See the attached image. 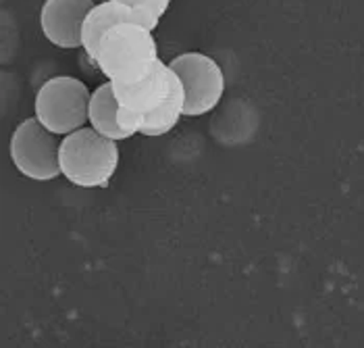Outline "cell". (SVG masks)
I'll return each instance as SVG.
<instances>
[{
  "label": "cell",
  "instance_id": "cell-8",
  "mask_svg": "<svg viewBox=\"0 0 364 348\" xmlns=\"http://www.w3.org/2000/svg\"><path fill=\"white\" fill-rule=\"evenodd\" d=\"M119 23H140L144 28L154 29L159 28V19L136 11L123 2H117V0H100L96 2L87 17L84 21V29H82V48H84L85 57L94 63L96 53H98V46H100V40L105 36L107 29H111L112 26H119Z\"/></svg>",
  "mask_w": 364,
  "mask_h": 348
},
{
  "label": "cell",
  "instance_id": "cell-1",
  "mask_svg": "<svg viewBox=\"0 0 364 348\" xmlns=\"http://www.w3.org/2000/svg\"><path fill=\"white\" fill-rule=\"evenodd\" d=\"M112 90L119 102V123L132 136H165L186 117L183 84L171 65L161 58L144 78L127 84H112Z\"/></svg>",
  "mask_w": 364,
  "mask_h": 348
},
{
  "label": "cell",
  "instance_id": "cell-9",
  "mask_svg": "<svg viewBox=\"0 0 364 348\" xmlns=\"http://www.w3.org/2000/svg\"><path fill=\"white\" fill-rule=\"evenodd\" d=\"M90 125L111 138V140H129L132 134L119 123V102H117V96H114V90L112 84L107 80L105 84L92 90V98H90Z\"/></svg>",
  "mask_w": 364,
  "mask_h": 348
},
{
  "label": "cell",
  "instance_id": "cell-5",
  "mask_svg": "<svg viewBox=\"0 0 364 348\" xmlns=\"http://www.w3.org/2000/svg\"><path fill=\"white\" fill-rule=\"evenodd\" d=\"M58 136L46 130L38 117L23 119L11 134L9 154L15 169L33 181H53L60 175Z\"/></svg>",
  "mask_w": 364,
  "mask_h": 348
},
{
  "label": "cell",
  "instance_id": "cell-10",
  "mask_svg": "<svg viewBox=\"0 0 364 348\" xmlns=\"http://www.w3.org/2000/svg\"><path fill=\"white\" fill-rule=\"evenodd\" d=\"M117 2H123V4H127V6H132L136 11H141V13L159 19V21L165 17V13L168 11V4H171V0H117Z\"/></svg>",
  "mask_w": 364,
  "mask_h": 348
},
{
  "label": "cell",
  "instance_id": "cell-7",
  "mask_svg": "<svg viewBox=\"0 0 364 348\" xmlns=\"http://www.w3.org/2000/svg\"><path fill=\"white\" fill-rule=\"evenodd\" d=\"M96 0H44L40 9V29L60 51L82 48V29Z\"/></svg>",
  "mask_w": 364,
  "mask_h": 348
},
{
  "label": "cell",
  "instance_id": "cell-2",
  "mask_svg": "<svg viewBox=\"0 0 364 348\" xmlns=\"http://www.w3.org/2000/svg\"><path fill=\"white\" fill-rule=\"evenodd\" d=\"M119 161L117 140L98 134L94 127H80L60 140V175L77 188H107L117 174Z\"/></svg>",
  "mask_w": 364,
  "mask_h": 348
},
{
  "label": "cell",
  "instance_id": "cell-3",
  "mask_svg": "<svg viewBox=\"0 0 364 348\" xmlns=\"http://www.w3.org/2000/svg\"><path fill=\"white\" fill-rule=\"evenodd\" d=\"M159 60L152 29L140 23H119L105 31L94 65L112 84H127L144 78Z\"/></svg>",
  "mask_w": 364,
  "mask_h": 348
},
{
  "label": "cell",
  "instance_id": "cell-6",
  "mask_svg": "<svg viewBox=\"0 0 364 348\" xmlns=\"http://www.w3.org/2000/svg\"><path fill=\"white\" fill-rule=\"evenodd\" d=\"M186 90V117L208 115L217 109L225 94L221 65L204 53H183L168 60Z\"/></svg>",
  "mask_w": 364,
  "mask_h": 348
},
{
  "label": "cell",
  "instance_id": "cell-4",
  "mask_svg": "<svg viewBox=\"0 0 364 348\" xmlns=\"http://www.w3.org/2000/svg\"><path fill=\"white\" fill-rule=\"evenodd\" d=\"M92 92L80 78L55 75L46 80L33 102L38 121L56 136H67L90 121Z\"/></svg>",
  "mask_w": 364,
  "mask_h": 348
}]
</instances>
